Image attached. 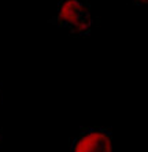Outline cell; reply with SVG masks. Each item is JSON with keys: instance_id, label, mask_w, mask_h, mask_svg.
Segmentation results:
<instances>
[{"instance_id": "277c9868", "label": "cell", "mask_w": 148, "mask_h": 152, "mask_svg": "<svg viewBox=\"0 0 148 152\" xmlns=\"http://www.w3.org/2000/svg\"><path fill=\"white\" fill-rule=\"evenodd\" d=\"M0 100H1V85H0Z\"/></svg>"}, {"instance_id": "7a4b0ae2", "label": "cell", "mask_w": 148, "mask_h": 152, "mask_svg": "<svg viewBox=\"0 0 148 152\" xmlns=\"http://www.w3.org/2000/svg\"><path fill=\"white\" fill-rule=\"evenodd\" d=\"M113 133L106 127H82L71 141L70 152H111Z\"/></svg>"}, {"instance_id": "6da1fadb", "label": "cell", "mask_w": 148, "mask_h": 152, "mask_svg": "<svg viewBox=\"0 0 148 152\" xmlns=\"http://www.w3.org/2000/svg\"><path fill=\"white\" fill-rule=\"evenodd\" d=\"M55 25L64 28L71 36L86 37L92 32V15L88 0H59Z\"/></svg>"}, {"instance_id": "3957f363", "label": "cell", "mask_w": 148, "mask_h": 152, "mask_svg": "<svg viewBox=\"0 0 148 152\" xmlns=\"http://www.w3.org/2000/svg\"><path fill=\"white\" fill-rule=\"evenodd\" d=\"M145 1H147V0H133V3H134V4H141V3L144 4Z\"/></svg>"}]
</instances>
